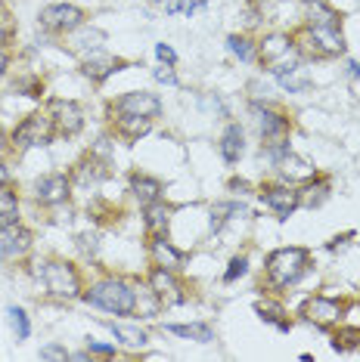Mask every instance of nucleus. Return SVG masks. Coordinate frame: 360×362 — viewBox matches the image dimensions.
<instances>
[{"mask_svg":"<svg viewBox=\"0 0 360 362\" xmlns=\"http://www.w3.org/2000/svg\"><path fill=\"white\" fill-rule=\"evenodd\" d=\"M50 124L60 136H75L84 127V115L81 105L69 103V100H50Z\"/></svg>","mask_w":360,"mask_h":362,"instance_id":"obj_6","label":"nucleus"},{"mask_svg":"<svg viewBox=\"0 0 360 362\" xmlns=\"http://www.w3.org/2000/svg\"><path fill=\"white\" fill-rule=\"evenodd\" d=\"M230 189H249V183L245 180H230Z\"/></svg>","mask_w":360,"mask_h":362,"instance_id":"obj_39","label":"nucleus"},{"mask_svg":"<svg viewBox=\"0 0 360 362\" xmlns=\"http://www.w3.org/2000/svg\"><path fill=\"white\" fill-rule=\"evenodd\" d=\"M150 288H152V294L162 303H180V300H184V298H180V288L174 282V273H168V269L155 267L152 276H150Z\"/></svg>","mask_w":360,"mask_h":362,"instance_id":"obj_16","label":"nucleus"},{"mask_svg":"<svg viewBox=\"0 0 360 362\" xmlns=\"http://www.w3.org/2000/svg\"><path fill=\"white\" fill-rule=\"evenodd\" d=\"M125 69V62L121 59H112V56H100V50H96L90 59H84V65H81V71L90 78V81H106L109 75H116V71Z\"/></svg>","mask_w":360,"mask_h":362,"instance_id":"obj_17","label":"nucleus"},{"mask_svg":"<svg viewBox=\"0 0 360 362\" xmlns=\"http://www.w3.org/2000/svg\"><path fill=\"white\" fill-rule=\"evenodd\" d=\"M4 180H6V170H4V168H0V183H4Z\"/></svg>","mask_w":360,"mask_h":362,"instance_id":"obj_42","label":"nucleus"},{"mask_svg":"<svg viewBox=\"0 0 360 362\" xmlns=\"http://www.w3.org/2000/svg\"><path fill=\"white\" fill-rule=\"evenodd\" d=\"M6 65H10V56L0 50V75H6Z\"/></svg>","mask_w":360,"mask_h":362,"instance_id":"obj_38","label":"nucleus"},{"mask_svg":"<svg viewBox=\"0 0 360 362\" xmlns=\"http://www.w3.org/2000/svg\"><path fill=\"white\" fill-rule=\"evenodd\" d=\"M6 319H10V325H13V332H16L19 341H26V337L31 334V322H28V313L26 310L10 307V310H6Z\"/></svg>","mask_w":360,"mask_h":362,"instance_id":"obj_27","label":"nucleus"},{"mask_svg":"<svg viewBox=\"0 0 360 362\" xmlns=\"http://www.w3.org/2000/svg\"><path fill=\"white\" fill-rule=\"evenodd\" d=\"M118 109L125 115H143V118H155L162 112V103L155 93H128L118 100Z\"/></svg>","mask_w":360,"mask_h":362,"instance_id":"obj_15","label":"nucleus"},{"mask_svg":"<svg viewBox=\"0 0 360 362\" xmlns=\"http://www.w3.org/2000/svg\"><path fill=\"white\" fill-rule=\"evenodd\" d=\"M150 257L152 263L159 269H168V273H177V269H184L186 267V254L184 251H177L174 245L168 242V238H162V235H155L152 238V245H150Z\"/></svg>","mask_w":360,"mask_h":362,"instance_id":"obj_9","label":"nucleus"},{"mask_svg":"<svg viewBox=\"0 0 360 362\" xmlns=\"http://www.w3.org/2000/svg\"><path fill=\"white\" fill-rule=\"evenodd\" d=\"M258 316L264 319V322H280V316H283V307L280 303H258ZM280 328H289L286 322H280Z\"/></svg>","mask_w":360,"mask_h":362,"instance_id":"obj_29","label":"nucleus"},{"mask_svg":"<svg viewBox=\"0 0 360 362\" xmlns=\"http://www.w3.org/2000/svg\"><path fill=\"white\" fill-rule=\"evenodd\" d=\"M155 56H159L162 62H168V65H174V62H177V53L171 50V47H165V44H159V47H155Z\"/></svg>","mask_w":360,"mask_h":362,"instance_id":"obj_34","label":"nucleus"},{"mask_svg":"<svg viewBox=\"0 0 360 362\" xmlns=\"http://www.w3.org/2000/svg\"><path fill=\"white\" fill-rule=\"evenodd\" d=\"M308 263H310V254L305 248H280L267 257V276L274 285L286 288L305 276Z\"/></svg>","mask_w":360,"mask_h":362,"instance_id":"obj_3","label":"nucleus"},{"mask_svg":"<svg viewBox=\"0 0 360 362\" xmlns=\"http://www.w3.org/2000/svg\"><path fill=\"white\" fill-rule=\"evenodd\" d=\"M118 127H121V134H125L128 139H140L143 134H150L152 118H143V115H121Z\"/></svg>","mask_w":360,"mask_h":362,"instance_id":"obj_24","label":"nucleus"},{"mask_svg":"<svg viewBox=\"0 0 360 362\" xmlns=\"http://www.w3.org/2000/svg\"><path fill=\"white\" fill-rule=\"evenodd\" d=\"M87 347H90V353H100V356H116V350L106 347V344H96L94 337H87Z\"/></svg>","mask_w":360,"mask_h":362,"instance_id":"obj_35","label":"nucleus"},{"mask_svg":"<svg viewBox=\"0 0 360 362\" xmlns=\"http://www.w3.org/2000/svg\"><path fill=\"white\" fill-rule=\"evenodd\" d=\"M242 149H245V134L240 124H230L224 130V136H220V155H224V161H240L242 158Z\"/></svg>","mask_w":360,"mask_h":362,"instance_id":"obj_19","label":"nucleus"},{"mask_svg":"<svg viewBox=\"0 0 360 362\" xmlns=\"http://www.w3.org/2000/svg\"><path fill=\"white\" fill-rule=\"evenodd\" d=\"M53 134H56V130L50 124V118H44V115H28V118L16 127L13 143L22 146V149H31V146H47L53 139Z\"/></svg>","mask_w":360,"mask_h":362,"instance_id":"obj_5","label":"nucleus"},{"mask_svg":"<svg viewBox=\"0 0 360 362\" xmlns=\"http://www.w3.org/2000/svg\"><path fill=\"white\" fill-rule=\"evenodd\" d=\"M69 192H72V186H69V177L65 174H44L35 183V195H38V202L40 204H62L65 199H69Z\"/></svg>","mask_w":360,"mask_h":362,"instance_id":"obj_8","label":"nucleus"},{"mask_svg":"<svg viewBox=\"0 0 360 362\" xmlns=\"http://www.w3.org/2000/svg\"><path fill=\"white\" fill-rule=\"evenodd\" d=\"M19 220V199L6 186H0V226L16 223Z\"/></svg>","mask_w":360,"mask_h":362,"instance_id":"obj_25","label":"nucleus"},{"mask_svg":"<svg viewBox=\"0 0 360 362\" xmlns=\"http://www.w3.org/2000/svg\"><path fill=\"white\" fill-rule=\"evenodd\" d=\"M261 199H264L267 208L276 211V217L280 220L292 217V211L298 208V192L296 189H289V186H267L264 192H261Z\"/></svg>","mask_w":360,"mask_h":362,"instance_id":"obj_11","label":"nucleus"},{"mask_svg":"<svg viewBox=\"0 0 360 362\" xmlns=\"http://www.w3.org/2000/svg\"><path fill=\"white\" fill-rule=\"evenodd\" d=\"M84 19V13L72 4H50L40 10V25L50 31H75Z\"/></svg>","mask_w":360,"mask_h":362,"instance_id":"obj_7","label":"nucleus"},{"mask_svg":"<svg viewBox=\"0 0 360 362\" xmlns=\"http://www.w3.org/2000/svg\"><path fill=\"white\" fill-rule=\"evenodd\" d=\"M106 174H109V170H106V164H103V161H96V155L90 152L87 158L78 164L75 180H78V183H100V180H106Z\"/></svg>","mask_w":360,"mask_h":362,"instance_id":"obj_22","label":"nucleus"},{"mask_svg":"<svg viewBox=\"0 0 360 362\" xmlns=\"http://www.w3.org/2000/svg\"><path fill=\"white\" fill-rule=\"evenodd\" d=\"M245 269H249V260H245V257H233L230 260V269L224 273V282H236V279H240Z\"/></svg>","mask_w":360,"mask_h":362,"instance_id":"obj_31","label":"nucleus"},{"mask_svg":"<svg viewBox=\"0 0 360 362\" xmlns=\"http://www.w3.org/2000/svg\"><path fill=\"white\" fill-rule=\"evenodd\" d=\"M168 10H171V13H177V10H186V4H184V0H168Z\"/></svg>","mask_w":360,"mask_h":362,"instance_id":"obj_37","label":"nucleus"},{"mask_svg":"<svg viewBox=\"0 0 360 362\" xmlns=\"http://www.w3.org/2000/svg\"><path fill=\"white\" fill-rule=\"evenodd\" d=\"M227 47H230V53H233V56H240L242 62H249V59H252V44H249L245 37L230 35V37H227Z\"/></svg>","mask_w":360,"mask_h":362,"instance_id":"obj_28","label":"nucleus"},{"mask_svg":"<svg viewBox=\"0 0 360 362\" xmlns=\"http://www.w3.org/2000/svg\"><path fill=\"white\" fill-rule=\"evenodd\" d=\"M84 298H87V303L116 313V316H130V313L137 310V291L121 282V279H106V282L90 288Z\"/></svg>","mask_w":360,"mask_h":362,"instance_id":"obj_2","label":"nucleus"},{"mask_svg":"<svg viewBox=\"0 0 360 362\" xmlns=\"http://www.w3.org/2000/svg\"><path fill=\"white\" fill-rule=\"evenodd\" d=\"M354 344H360V332H345L335 337V350H345V347H354Z\"/></svg>","mask_w":360,"mask_h":362,"instance_id":"obj_33","label":"nucleus"},{"mask_svg":"<svg viewBox=\"0 0 360 362\" xmlns=\"http://www.w3.org/2000/svg\"><path fill=\"white\" fill-rule=\"evenodd\" d=\"M40 359H69V353L62 347H44L40 350Z\"/></svg>","mask_w":360,"mask_h":362,"instance_id":"obj_36","label":"nucleus"},{"mask_svg":"<svg viewBox=\"0 0 360 362\" xmlns=\"http://www.w3.org/2000/svg\"><path fill=\"white\" fill-rule=\"evenodd\" d=\"M31 248V233L16 220V223L0 226V254L4 257H19Z\"/></svg>","mask_w":360,"mask_h":362,"instance_id":"obj_10","label":"nucleus"},{"mask_svg":"<svg viewBox=\"0 0 360 362\" xmlns=\"http://www.w3.org/2000/svg\"><path fill=\"white\" fill-rule=\"evenodd\" d=\"M168 223H171V208H168V204H162V202L146 204V226H150V233L165 235Z\"/></svg>","mask_w":360,"mask_h":362,"instance_id":"obj_21","label":"nucleus"},{"mask_svg":"<svg viewBox=\"0 0 360 362\" xmlns=\"http://www.w3.org/2000/svg\"><path fill=\"white\" fill-rule=\"evenodd\" d=\"M276 170H280V177L289 180V183H305V180L314 177V168H310L305 158H298L296 152L276 155Z\"/></svg>","mask_w":360,"mask_h":362,"instance_id":"obj_14","label":"nucleus"},{"mask_svg":"<svg viewBox=\"0 0 360 362\" xmlns=\"http://www.w3.org/2000/svg\"><path fill=\"white\" fill-rule=\"evenodd\" d=\"M308 37H310V44L317 47V53H323V56H339L342 50H345L339 13H332V10H326V6L317 4L314 10H310Z\"/></svg>","mask_w":360,"mask_h":362,"instance_id":"obj_1","label":"nucleus"},{"mask_svg":"<svg viewBox=\"0 0 360 362\" xmlns=\"http://www.w3.org/2000/svg\"><path fill=\"white\" fill-rule=\"evenodd\" d=\"M90 40H103V35H100V31H87V35H78V37H72V47H75V50H90V47H94V50H100V47L90 44Z\"/></svg>","mask_w":360,"mask_h":362,"instance_id":"obj_30","label":"nucleus"},{"mask_svg":"<svg viewBox=\"0 0 360 362\" xmlns=\"http://www.w3.org/2000/svg\"><path fill=\"white\" fill-rule=\"evenodd\" d=\"M4 22H6V13H4V6H0V25H4Z\"/></svg>","mask_w":360,"mask_h":362,"instance_id":"obj_41","label":"nucleus"},{"mask_svg":"<svg viewBox=\"0 0 360 362\" xmlns=\"http://www.w3.org/2000/svg\"><path fill=\"white\" fill-rule=\"evenodd\" d=\"M130 192H134L143 204H152V202H159L162 186H159V180H152V177L134 174V177H130Z\"/></svg>","mask_w":360,"mask_h":362,"instance_id":"obj_20","label":"nucleus"},{"mask_svg":"<svg viewBox=\"0 0 360 362\" xmlns=\"http://www.w3.org/2000/svg\"><path fill=\"white\" fill-rule=\"evenodd\" d=\"M152 75H155V81H159V84H177L174 65H159V69H155Z\"/></svg>","mask_w":360,"mask_h":362,"instance_id":"obj_32","label":"nucleus"},{"mask_svg":"<svg viewBox=\"0 0 360 362\" xmlns=\"http://www.w3.org/2000/svg\"><path fill=\"white\" fill-rule=\"evenodd\" d=\"M171 334H177V337H190V341H202V344H208V341H215V332H211V325L206 322H193V325H165Z\"/></svg>","mask_w":360,"mask_h":362,"instance_id":"obj_23","label":"nucleus"},{"mask_svg":"<svg viewBox=\"0 0 360 362\" xmlns=\"http://www.w3.org/2000/svg\"><path fill=\"white\" fill-rule=\"evenodd\" d=\"M348 69H351V75H354V78H360V62H351Z\"/></svg>","mask_w":360,"mask_h":362,"instance_id":"obj_40","label":"nucleus"},{"mask_svg":"<svg viewBox=\"0 0 360 362\" xmlns=\"http://www.w3.org/2000/svg\"><path fill=\"white\" fill-rule=\"evenodd\" d=\"M112 334H116L121 344H128V347H143V344L150 341L143 328H134V325H112Z\"/></svg>","mask_w":360,"mask_h":362,"instance_id":"obj_26","label":"nucleus"},{"mask_svg":"<svg viewBox=\"0 0 360 362\" xmlns=\"http://www.w3.org/2000/svg\"><path fill=\"white\" fill-rule=\"evenodd\" d=\"M301 313H305V319H310V322L330 325V322H335V319L342 316V303L335 298H323V294H317V298H310L305 307H301Z\"/></svg>","mask_w":360,"mask_h":362,"instance_id":"obj_12","label":"nucleus"},{"mask_svg":"<svg viewBox=\"0 0 360 362\" xmlns=\"http://www.w3.org/2000/svg\"><path fill=\"white\" fill-rule=\"evenodd\" d=\"M40 279H44L47 291L53 298H78V273L62 260H53V263H40Z\"/></svg>","mask_w":360,"mask_h":362,"instance_id":"obj_4","label":"nucleus"},{"mask_svg":"<svg viewBox=\"0 0 360 362\" xmlns=\"http://www.w3.org/2000/svg\"><path fill=\"white\" fill-rule=\"evenodd\" d=\"M255 112L261 115V136H264L267 146H283L286 143V134H289V124H286L283 115L264 109V105H255Z\"/></svg>","mask_w":360,"mask_h":362,"instance_id":"obj_13","label":"nucleus"},{"mask_svg":"<svg viewBox=\"0 0 360 362\" xmlns=\"http://www.w3.org/2000/svg\"><path fill=\"white\" fill-rule=\"evenodd\" d=\"M292 40L286 35H270L264 37V44H261V62L264 65H274L276 59H292Z\"/></svg>","mask_w":360,"mask_h":362,"instance_id":"obj_18","label":"nucleus"}]
</instances>
